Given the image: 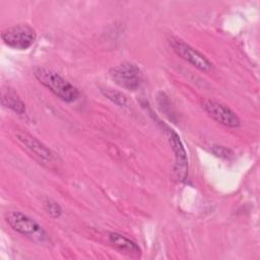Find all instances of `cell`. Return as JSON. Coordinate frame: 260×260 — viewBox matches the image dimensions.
I'll list each match as a JSON object with an SVG mask.
<instances>
[{
	"instance_id": "2",
	"label": "cell",
	"mask_w": 260,
	"mask_h": 260,
	"mask_svg": "<svg viewBox=\"0 0 260 260\" xmlns=\"http://www.w3.org/2000/svg\"><path fill=\"white\" fill-rule=\"evenodd\" d=\"M5 220L12 230L37 244H44L49 240L48 234L43 226L20 211H8L5 214Z\"/></svg>"
},
{
	"instance_id": "4",
	"label": "cell",
	"mask_w": 260,
	"mask_h": 260,
	"mask_svg": "<svg viewBox=\"0 0 260 260\" xmlns=\"http://www.w3.org/2000/svg\"><path fill=\"white\" fill-rule=\"evenodd\" d=\"M169 44L178 56H180L182 59H184L197 69L205 72L211 70V62L203 54L185 43L183 40L179 39L178 37L172 36L169 39Z\"/></svg>"
},
{
	"instance_id": "8",
	"label": "cell",
	"mask_w": 260,
	"mask_h": 260,
	"mask_svg": "<svg viewBox=\"0 0 260 260\" xmlns=\"http://www.w3.org/2000/svg\"><path fill=\"white\" fill-rule=\"evenodd\" d=\"M164 127H165V132L167 134V137L175 153L176 162H175L174 170H175L176 176L180 181H185L188 176V160H187L186 150L180 140L179 135L172 128L166 125Z\"/></svg>"
},
{
	"instance_id": "12",
	"label": "cell",
	"mask_w": 260,
	"mask_h": 260,
	"mask_svg": "<svg viewBox=\"0 0 260 260\" xmlns=\"http://www.w3.org/2000/svg\"><path fill=\"white\" fill-rule=\"evenodd\" d=\"M44 206H45V209H46L47 213L53 218H58L62 214L61 206L56 201H54L50 198H47L45 200Z\"/></svg>"
},
{
	"instance_id": "3",
	"label": "cell",
	"mask_w": 260,
	"mask_h": 260,
	"mask_svg": "<svg viewBox=\"0 0 260 260\" xmlns=\"http://www.w3.org/2000/svg\"><path fill=\"white\" fill-rule=\"evenodd\" d=\"M5 45L16 50H26L36 41V30L27 24H17L4 29L1 34Z\"/></svg>"
},
{
	"instance_id": "6",
	"label": "cell",
	"mask_w": 260,
	"mask_h": 260,
	"mask_svg": "<svg viewBox=\"0 0 260 260\" xmlns=\"http://www.w3.org/2000/svg\"><path fill=\"white\" fill-rule=\"evenodd\" d=\"M15 137L20 145L38 161L48 167L54 164V153L38 138L23 130H16Z\"/></svg>"
},
{
	"instance_id": "10",
	"label": "cell",
	"mask_w": 260,
	"mask_h": 260,
	"mask_svg": "<svg viewBox=\"0 0 260 260\" xmlns=\"http://www.w3.org/2000/svg\"><path fill=\"white\" fill-rule=\"evenodd\" d=\"M1 102L4 107L10 109L15 114H17V115L25 114V111H26L25 105L13 89H11V88L4 89L2 91Z\"/></svg>"
},
{
	"instance_id": "9",
	"label": "cell",
	"mask_w": 260,
	"mask_h": 260,
	"mask_svg": "<svg viewBox=\"0 0 260 260\" xmlns=\"http://www.w3.org/2000/svg\"><path fill=\"white\" fill-rule=\"evenodd\" d=\"M109 241L117 250L125 254L138 256L141 253L139 246L135 242L118 233H110Z\"/></svg>"
},
{
	"instance_id": "13",
	"label": "cell",
	"mask_w": 260,
	"mask_h": 260,
	"mask_svg": "<svg viewBox=\"0 0 260 260\" xmlns=\"http://www.w3.org/2000/svg\"><path fill=\"white\" fill-rule=\"evenodd\" d=\"M212 152L218 156V157H221V158H226V159H230L234 156V152L233 150H231L230 148L228 147H224V146H221V145H213L212 148H211Z\"/></svg>"
},
{
	"instance_id": "7",
	"label": "cell",
	"mask_w": 260,
	"mask_h": 260,
	"mask_svg": "<svg viewBox=\"0 0 260 260\" xmlns=\"http://www.w3.org/2000/svg\"><path fill=\"white\" fill-rule=\"evenodd\" d=\"M201 105L203 110L217 123L229 128H237L240 126L241 121L239 117L225 105L213 100H204Z\"/></svg>"
},
{
	"instance_id": "5",
	"label": "cell",
	"mask_w": 260,
	"mask_h": 260,
	"mask_svg": "<svg viewBox=\"0 0 260 260\" xmlns=\"http://www.w3.org/2000/svg\"><path fill=\"white\" fill-rule=\"evenodd\" d=\"M109 73L111 79L123 88L135 90L140 86L141 71L138 66L133 63L124 62L118 64L112 67Z\"/></svg>"
},
{
	"instance_id": "11",
	"label": "cell",
	"mask_w": 260,
	"mask_h": 260,
	"mask_svg": "<svg viewBox=\"0 0 260 260\" xmlns=\"http://www.w3.org/2000/svg\"><path fill=\"white\" fill-rule=\"evenodd\" d=\"M101 91L103 92V94L108 98L110 101H112L113 103H115L116 105L118 106H126L127 103H128V100H127V96L122 93L121 91L119 90H116L112 87H102L101 88Z\"/></svg>"
},
{
	"instance_id": "1",
	"label": "cell",
	"mask_w": 260,
	"mask_h": 260,
	"mask_svg": "<svg viewBox=\"0 0 260 260\" xmlns=\"http://www.w3.org/2000/svg\"><path fill=\"white\" fill-rule=\"evenodd\" d=\"M34 75L41 84L65 103H72L79 96L78 89L52 69L38 67L35 69Z\"/></svg>"
}]
</instances>
